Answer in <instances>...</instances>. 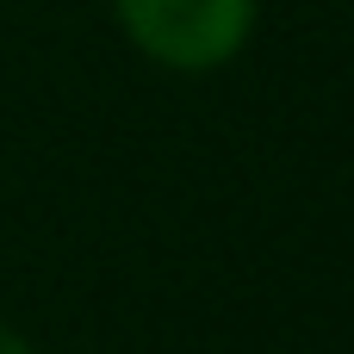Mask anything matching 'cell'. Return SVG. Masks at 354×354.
Here are the masks:
<instances>
[{"mask_svg": "<svg viewBox=\"0 0 354 354\" xmlns=\"http://www.w3.org/2000/svg\"><path fill=\"white\" fill-rule=\"evenodd\" d=\"M124 31L168 68H218L243 50L255 0H118Z\"/></svg>", "mask_w": 354, "mask_h": 354, "instance_id": "6da1fadb", "label": "cell"}, {"mask_svg": "<svg viewBox=\"0 0 354 354\" xmlns=\"http://www.w3.org/2000/svg\"><path fill=\"white\" fill-rule=\"evenodd\" d=\"M0 354H31V348H25V342H19V336H12V330L0 324Z\"/></svg>", "mask_w": 354, "mask_h": 354, "instance_id": "7a4b0ae2", "label": "cell"}]
</instances>
